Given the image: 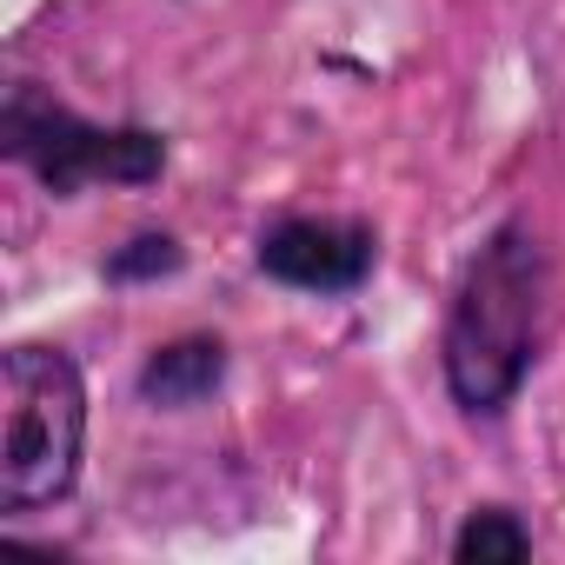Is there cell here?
I'll return each mask as SVG.
<instances>
[{"mask_svg":"<svg viewBox=\"0 0 565 565\" xmlns=\"http://www.w3.org/2000/svg\"><path fill=\"white\" fill-rule=\"evenodd\" d=\"M545 300H552L545 246L525 220H505L472 253L446 320V386L466 413H499L525 386L545 333Z\"/></svg>","mask_w":565,"mask_h":565,"instance_id":"6da1fadb","label":"cell"},{"mask_svg":"<svg viewBox=\"0 0 565 565\" xmlns=\"http://www.w3.org/2000/svg\"><path fill=\"white\" fill-rule=\"evenodd\" d=\"M87 439L81 366L54 347H14L0 360V505L41 512L74 492Z\"/></svg>","mask_w":565,"mask_h":565,"instance_id":"7a4b0ae2","label":"cell"},{"mask_svg":"<svg viewBox=\"0 0 565 565\" xmlns=\"http://www.w3.org/2000/svg\"><path fill=\"white\" fill-rule=\"evenodd\" d=\"M0 147L8 160H21L54 200L81 193L87 180H120V186H140L167 167V140L147 134V127H94L81 114H67L61 100L34 94V87H14L8 107H0Z\"/></svg>","mask_w":565,"mask_h":565,"instance_id":"3957f363","label":"cell"},{"mask_svg":"<svg viewBox=\"0 0 565 565\" xmlns=\"http://www.w3.org/2000/svg\"><path fill=\"white\" fill-rule=\"evenodd\" d=\"M373 233L353 220H279L259 233V266L307 294H353L373 273Z\"/></svg>","mask_w":565,"mask_h":565,"instance_id":"277c9868","label":"cell"},{"mask_svg":"<svg viewBox=\"0 0 565 565\" xmlns=\"http://www.w3.org/2000/svg\"><path fill=\"white\" fill-rule=\"evenodd\" d=\"M226 380V347L220 340H180V347H160L140 373V393L153 406H193L206 399L213 386Z\"/></svg>","mask_w":565,"mask_h":565,"instance_id":"5b68a950","label":"cell"},{"mask_svg":"<svg viewBox=\"0 0 565 565\" xmlns=\"http://www.w3.org/2000/svg\"><path fill=\"white\" fill-rule=\"evenodd\" d=\"M525 552H532V532H525L512 512H499V505L472 512L466 532L452 539V558H459V565H519Z\"/></svg>","mask_w":565,"mask_h":565,"instance_id":"8992f818","label":"cell"},{"mask_svg":"<svg viewBox=\"0 0 565 565\" xmlns=\"http://www.w3.org/2000/svg\"><path fill=\"white\" fill-rule=\"evenodd\" d=\"M180 266V246L167 239V233H147V239H134L127 253H114L107 259V273L114 279H140V273H173Z\"/></svg>","mask_w":565,"mask_h":565,"instance_id":"52a82bcc","label":"cell"}]
</instances>
